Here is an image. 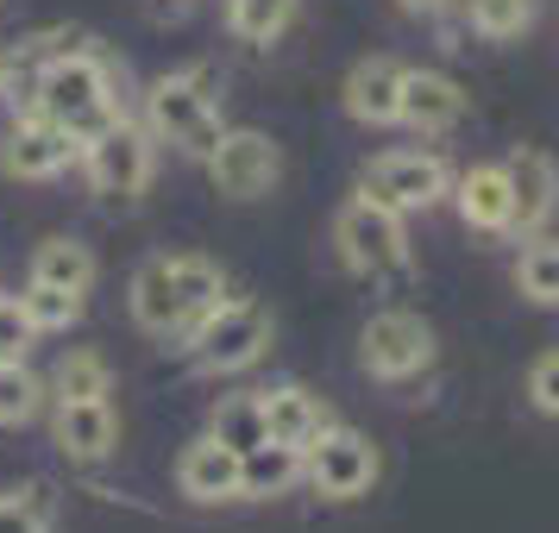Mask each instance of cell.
Instances as JSON below:
<instances>
[{
	"instance_id": "6",
	"label": "cell",
	"mask_w": 559,
	"mask_h": 533,
	"mask_svg": "<svg viewBox=\"0 0 559 533\" xmlns=\"http://www.w3.org/2000/svg\"><path fill=\"white\" fill-rule=\"evenodd\" d=\"M302 477L314 483V496L328 502H358L378 483V446L353 427H321L302 446Z\"/></svg>"
},
{
	"instance_id": "33",
	"label": "cell",
	"mask_w": 559,
	"mask_h": 533,
	"mask_svg": "<svg viewBox=\"0 0 559 533\" xmlns=\"http://www.w3.org/2000/svg\"><path fill=\"white\" fill-rule=\"evenodd\" d=\"M396 7H403V13H447L453 0H396Z\"/></svg>"
},
{
	"instance_id": "14",
	"label": "cell",
	"mask_w": 559,
	"mask_h": 533,
	"mask_svg": "<svg viewBox=\"0 0 559 533\" xmlns=\"http://www.w3.org/2000/svg\"><path fill=\"white\" fill-rule=\"evenodd\" d=\"M465 107H472V95L459 88L447 70H408L403 76V113H396V126L408 132H453L459 120H465Z\"/></svg>"
},
{
	"instance_id": "10",
	"label": "cell",
	"mask_w": 559,
	"mask_h": 533,
	"mask_svg": "<svg viewBox=\"0 0 559 533\" xmlns=\"http://www.w3.org/2000/svg\"><path fill=\"white\" fill-rule=\"evenodd\" d=\"M503 177H509V232L534 239L559 207V163L547 152L522 145V152L503 157Z\"/></svg>"
},
{
	"instance_id": "25",
	"label": "cell",
	"mask_w": 559,
	"mask_h": 533,
	"mask_svg": "<svg viewBox=\"0 0 559 533\" xmlns=\"http://www.w3.org/2000/svg\"><path fill=\"white\" fill-rule=\"evenodd\" d=\"M170 264H177V289H182V307H189V327L202 320L207 307L227 302V277H221V264H207V257H195V252L170 257Z\"/></svg>"
},
{
	"instance_id": "13",
	"label": "cell",
	"mask_w": 559,
	"mask_h": 533,
	"mask_svg": "<svg viewBox=\"0 0 559 533\" xmlns=\"http://www.w3.org/2000/svg\"><path fill=\"white\" fill-rule=\"evenodd\" d=\"M127 307H132V320H139V327L152 332V339H170V332H189V307H182L177 264H170V257H145V264L132 270Z\"/></svg>"
},
{
	"instance_id": "5",
	"label": "cell",
	"mask_w": 559,
	"mask_h": 533,
	"mask_svg": "<svg viewBox=\"0 0 559 533\" xmlns=\"http://www.w3.org/2000/svg\"><path fill=\"white\" fill-rule=\"evenodd\" d=\"M358 195L396 207V214H428V207H440L453 195V170H447V157H433V152H383L365 163Z\"/></svg>"
},
{
	"instance_id": "26",
	"label": "cell",
	"mask_w": 559,
	"mask_h": 533,
	"mask_svg": "<svg viewBox=\"0 0 559 533\" xmlns=\"http://www.w3.org/2000/svg\"><path fill=\"white\" fill-rule=\"evenodd\" d=\"M465 26L490 45H509L534 26V0H465Z\"/></svg>"
},
{
	"instance_id": "15",
	"label": "cell",
	"mask_w": 559,
	"mask_h": 533,
	"mask_svg": "<svg viewBox=\"0 0 559 533\" xmlns=\"http://www.w3.org/2000/svg\"><path fill=\"white\" fill-rule=\"evenodd\" d=\"M177 489L189 502H239V452H227L214 433H202L177 458Z\"/></svg>"
},
{
	"instance_id": "24",
	"label": "cell",
	"mask_w": 559,
	"mask_h": 533,
	"mask_svg": "<svg viewBox=\"0 0 559 533\" xmlns=\"http://www.w3.org/2000/svg\"><path fill=\"white\" fill-rule=\"evenodd\" d=\"M296 20V0H227V26L246 45H277Z\"/></svg>"
},
{
	"instance_id": "4",
	"label": "cell",
	"mask_w": 559,
	"mask_h": 533,
	"mask_svg": "<svg viewBox=\"0 0 559 533\" xmlns=\"http://www.w3.org/2000/svg\"><path fill=\"white\" fill-rule=\"evenodd\" d=\"M333 245L346 257V270H358V277H396V270H408L403 214L371 202V195H353V202L333 214Z\"/></svg>"
},
{
	"instance_id": "18",
	"label": "cell",
	"mask_w": 559,
	"mask_h": 533,
	"mask_svg": "<svg viewBox=\"0 0 559 533\" xmlns=\"http://www.w3.org/2000/svg\"><path fill=\"white\" fill-rule=\"evenodd\" d=\"M459 220L472 232H509V177L503 163H472L465 177L453 182Z\"/></svg>"
},
{
	"instance_id": "8",
	"label": "cell",
	"mask_w": 559,
	"mask_h": 533,
	"mask_svg": "<svg viewBox=\"0 0 559 533\" xmlns=\"http://www.w3.org/2000/svg\"><path fill=\"white\" fill-rule=\"evenodd\" d=\"M358 364L378 383L421 377L433 364V327L421 314H408V307H383V314H371L365 332H358Z\"/></svg>"
},
{
	"instance_id": "11",
	"label": "cell",
	"mask_w": 559,
	"mask_h": 533,
	"mask_svg": "<svg viewBox=\"0 0 559 533\" xmlns=\"http://www.w3.org/2000/svg\"><path fill=\"white\" fill-rule=\"evenodd\" d=\"M70 157H82L76 138L57 126L51 113H26V120H13L7 145H0V170L20 177V182H45V177H57Z\"/></svg>"
},
{
	"instance_id": "19",
	"label": "cell",
	"mask_w": 559,
	"mask_h": 533,
	"mask_svg": "<svg viewBox=\"0 0 559 533\" xmlns=\"http://www.w3.org/2000/svg\"><path fill=\"white\" fill-rule=\"evenodd\" d=\"M32 282H51V289H76L88 295L95 289V252L82 245V239H45L38 252H32Z\"/></svg>"
},
{
	"instance_id": "29",
	"label": "cell",
	"mask_w": 559,
	"mask_h": 533,
	"mask_svg": "<svg viewBox=\"0 0 559 533\" xmlns=\"http://www.w3.org/2000/svg\"><path fill=\"white\" fill-rule=\"evenodd\" d=\"M32 339H38V327L26 320V307L13 295H0V364H26Z\"/></svg>"
},
{
	"instance_id": "7",
	"label": "cell",
	"mask_w": 559,
	"mask_h": 533,
	"mask_svg": "<svg viewBox=\"0 0 559 533\" xmlns=\"http://www.w3.org/2000/svg\"><path fill=\"white\" fill-rule=\"evenodd\" d=\"M152 145L157 138L145 126H132L127 113L102 138H88L82 145V170L95 182V195H107V202H139L152 189Z\"/></svg>"
},
{
	"instance_id": "32",
	"label": "cell",
	"mask_w": 559,
	"mask_h": 533,
	"mask_svg": "<svg viewBox=\"0 0 559 533\" xmlns=\"http://www.w3.org/2000/svg\"><path fill=\"white\" fill-rule=\"evenodd\" d=\"M195 0H152V20H182Z\"/></svg>"
},
{
	"instance_id": "23",
	"label": "cell",
	"mask_w": 559,
	"mask_h": 533,
	"mask_svg": "<svg viewBox=\"0 0 559 533\" xmlns=\"http://www.w3.org/2000/svg\"><path fill=\"white\" fill-rule=\"evenodd\" d=\"M515 289L534 307H559V239H540L534 232L528 245H522V257H515Z\"/></svg>"
},
{
	"instance_id": "16",
	"label": "cell",
	"mask_w": 559,
	"mask_h": 533,
	"mask_svg": "<svg viewBox=\"0 0 559 533\" xmlns=\"http://www.w3.org/2000/svg\"><path fill=\"white\" fill-rule=\"evenodd\" d=\"M51 433H57V446H63V458H76V464H102L120 446V421H114L107 402H57Z\"/></svg>"
},
{
	"instance_id": "12",
	"label": "cell",
	"mask_w": 559,
	"mask_h": 533,
	"mask_svg": "<svg viewBox=\"0 0 559 533\" xmlns=\"http://www.w3.org/2000/svg\"><path fill=\"white\" fill-rule=\"evenodd\" d=\"M403 63L396 57H358L346 82H340V101L353 113L358 126H396V113H403Z\"/></svg>"
},
{
	"instance_id": "20",
	"label": "cell",
	"mask_w": 559,
	"mask_h": 533,
	"mask_svg": "<svg viewBox=\"0 0 559 533\" xmlns=\"http://www.w3.org/2000/svg\"><path fill=\"white\" fill-rule=\"evenodd\" d=\"M289 483H302V452L296 446L264 439V446L239 458V496H283Z\"/></svg>"
},
{
	"instance_id": "17",
	"label": "cell",
	"mask_w": 559,
	"mask_h": 533,
	"mask_svg": "<svg viewBox=\"0 0 559 533\" xmlns=\"http://www.w3.org/2000/svg\"><path fill=\"white\" fill-rule=\"evenodd\" d=\"M321 427H333V414H328V402H321L314 389H302V383L264 389V433H271L277 446H296V452H302Z\"/></svg>"
},
{
	"instance_id": "21",
	"label": "cell",
	"mask_w": 559,
	"mask_h": 533,
	"mask_svg": "<svg viewBox=\"0 0 559 533\" xmlns=\"http://www.w3.org/2000/svg\"><path fill=\"white\" fill-rule=\"evenodd\" d=\"M51 389H57V402H107V396H114V371H107L102 352H88V346H82V352L57 358Z\"/></svg>"
},
{
	"instance_id": "31",
	"label": "cell",
	"mask_w": 559,
	"mask_h": 533,
	"mask_svg": "<svg viewBox=\"0 0 559 533\" xmlns=\"http://www.w3.org/2000/svg\"><path fill=\"white\" fill-rule=\"evenodd\" d=\"M0 533H51V514H38L20 496H0Z\"/></svg>"
},
{
	"instance_id": "27",
	"label": "cell",
	"mask_w": 559,
	"mask_h": 533,
	"mask_svg": "<svg viewBox=\"0 0 559 533\" xmlns=\"http://www.w3.org/2000/svg\"><path fill=\"white\" fill-rule=\"evenodd\" d=\"M20 307H26V320L38 332H63V327H76L82 320V295L76 289H51V282H26Z\"/></svg>"
},
{
	"instance_id": "28",
	"label": "cell",
	"mask_w": 559,
	"mask_h": 533,
	"mask_svg": "<svg viewBox=\"0 0 559 533\" xmlns=\"http://www.w3.org/2000/svg\"><path fill=\"white\" fill-rule=\"evenodd\" d=\"M38 408H45V383L26 364H0V427H26Z\"/></svg>"
},
{
	"instance_id": "30",
	"label": "cell",
	"mask_w": 559,
	"mask_h": 533,
	"mask_svg": "<svg viewBox=\"0 0 559 533\" xmlns=\"http://www.w3.org/2000/svg\"><path fill=\"white\" fill-rule=\"evenodd\" d=\"M528 402L540 408V414H554V421H559V346H554V352H540L528 364Z\"/></svg>"
},
{
	"instance_id": "34",
	"label": "cell",
	"mask_w": 559,
	"mask_h": 533,
	"mask_svg": "<svg viewBox=\"0 0 559 533\" xmlns=\"http://www.w3.org/2000/svg\"><path fill=\"white\" fill-rule=\"evenodd\" d=\"M0 82H7V57H0Z\"/></svg>"
},
{
	"instance_id": "3",
	"label": "cell",
	"mask_w": 559,
	"mask_h": 533,
	"mask_svg": "<svg viewBox=\"0 0 559 533\" xmlns=\"http://www.w3.org/2000/svg\"><path fill=\"white\" fill-rule=\"evenodd\" d=\"M271 307L264 302H221L189 327V358L207 377H239L271 352Z\"/></svg>"
},
{
	"instance_id": "1",
	"label": "cell",
	"mask_w": 559,
	"mask_h": 533,
	"mask_svg": "<svg viewBox=\"0 0 559 533\" xmlns=\"http://www.w3.org/2000/svg\"><path fill=\"white\" fill-rule=\"evenodd\" d=\"M32 101H38V113H51L57 126L70 132L76 145H88V138H102L114 120H120V95H114V70H107L95 51H57L45 70H38V82H32Z\"/></svg>"
},
{
	"instance_id": "9",
	"label": "cell",
	"mask_w": 559,
	"mask_h": 533,
	"mask_svg": "<svg viewBox=\"0 0 559 533\" xmlns=\"http://www.w3.org/2000/svg\"><path fill=\"white\" fill-rule=\"evenodd\" d=\"M207 163V182L227 195V202H258V195H271L283 177V152L271 132L258 126H227L221 132V145L202 157Z\"/></svg>"
},
{
	"instance_id": "22",
	"label": "cell",
	"mask_w": 559,
	"mask_h": 533,
	"mask_svg": "<svg viewBox=\"0 0 559 533\" xmlns=\"http://www.w3.org/2000/svg\"><path fill=\"white\" fill-rule=\"evenodd\" d=\"M207 433L239 458L252 452V446H264V439H271V433H264V396H227V402L214 408Z\"/></svg>"
},
{
	"instance_id": "2",
	"label": "cell",
	"mask_w": 559,
	"mask_h": 533,
	"mask_svg": "<svg viewBox=\"0 0 559 533\" xmlns=\"http://www.w3.org/2000/svg\"><path fill=\"white\" fill-rule=\"evenodd\" d=\"M145 132L157 145H177L182 157H207L221 145V88H214V70L195 63L182 76H157L145 88Z\"/></svg>"
}]
</instances>
